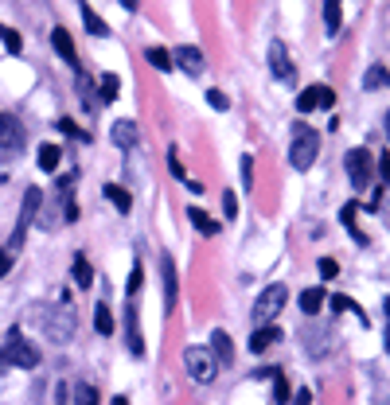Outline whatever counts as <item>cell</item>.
I'll list each match as a JSON object with an SVG mask.
<instances>
[{"label": "cell", "instance_id": "6da1fadb", "mask_svg": "<svg viewBox=\"0 0 390 405\" xmlns=\"http://www.w3.org/2000/svg\"><path fill=\"white\" fill-rule=\"evenodd\" d=\"M317 152H320V132L308 129V125H292V144H289V164L297 172H308L317 164Z\"/></svg>", "mask_w": 390, "mask_h": 405}, {"label": "cell", "instance_id": "7a4b0ae2", "mask_svg": "<svg viewBox=\"0 0 390 405\" xmlns=\"http://www.w3.org/2000/svg\"><path fill=\"white\" fill-rule=\"evenodd\" d=\"M39 320H43V335L51 343H71L74 339V312L67 304H47V308H36Z\"/></svg>", "mask_w": 390, "mask_h": 405}, {"label": "cell", "instance_id": "3957f363", "mask_svg": "<svg viewBox=\"0 0 390 405\" xmlns=\"http://www.w3.org/2000/svg\"><path fill=\"white\" fill-rule=\"evenodd\" d=\"M36 362H39V351L24 339V332H20V327H12V332H8V343H4V351H0V367L32 370Z\"/></svg>", "mask_w": 390, "mask_h": 405}, {"label": "cell", "instance_id": "277c9868", "mask_svg": "<svg viewBox=\"0 0 390 405\" xmlns=\"http://www.w3.org/2000/svg\"><path fill=\"white\" fill-rule=\"evenodd\" d=\"M39 199H43V191H39V187H27V191H24V202H20V215H16V227H12V242H8V253H16L20 246H24L27 227H32V222H36V215H39Z\"/></svg>", "mask_w": 390, "mask_h": 405}, {"label": "cell", "instance_id": "5b68a950", "mask_svg": "<svg viewBox=\"0 0 390 405\" xmlns=\"http://www.w3.org/2000/svg\"><path fill=\"white\" fill-rule=\"evenodd\" d=\"M183 370L192 374V382H215V374H219V362H215V355H211L207 347H187L183 351Z\"/></svg>", "mask_w": 390, "mask_h": 405}, {"label": "cell", "instance_id": "8992f818", "mask_svg": "<svg viewBox=\"0 0 390 405\" xmlns=\"http://www.w3.org/2000/svg\"><path fill=\"white\" fill-rule=\"evenodd\" d=\"M343 167H347V179H352L355 191H367L371 187V167H375V160H371V152L367 148H352V152L343 156Z\"/></svg>", "mask_w": 390, "mask_h": 405}, {"label": "cell", "instance_id": "52a82bcc", "mask_svg": "<svg viewBox=\"0 0 390 405\" xmlns=\"http://www.w3.org/2000/svg\"><path fill=\"white\" fill-rule=\"evenodd\" d=\"M24 144H27L24 121L12 117V113H0V156H16V152H24Z\"/></svg>", "mask_w": 390, "mask_h": 405}, {"label": "cell", "instance_id": "ba28073f", "mask_svg": "<svg viewBox=\"0 0 390 405\" xmlns=\"http://www.w3.org/2000/svg\"><path fill=\"white\" fill-rule=\"evenodd\" d=\"M285 300H289V288H285V285H269L266 292L257 297V304H254V320L257 323H269L281 308H285Z\"/></svg>", "mask_w": 390, "mask_h": 405}, {"label": "cell", "instance_id": "9c48e42d", "mask_svg": "<svg viewBox=\"0 0 390 405\" xmlns=\"http://www.w3.org/2000/svg\"><path fill=\"white\" fill-rule=\"evenodd\" d=\"M269 71H273V78H277V82H297V67H292L289 47H285L281 39H273V43H269Z\"/></svg>", "mask_w": 390, "mask_h": 405}, {"label": "cell", "instance_id": "30bf717a", "mask_svg": "<svg viewBox=\"0 0 390 405\" xmlns=\"http://www.w3.org/2000/svg\"><path fill=\"white\" fill-rule=\"evenodd\" d=\"M336 106V90L332 86H308L305 94L297 97V109L301 113H312V109H332Z\"/></svg>", "mask_w": 390, "mask_h": 405}, {"label": "cell", "instance_id": "8fae6325", "mask_svg": "<svg viewBox=\"0 0 390 405\" xmlns=\"http://www.w3.org/2000/svg\"><path fill=\"white\" fill-rule=\"evenodd\" d=\"M172 62L180 67L183 74H192V78H199V74L207 71V62H203V55H199V47H176V55H172Z\"/></svg>", "mask_w": 390, "mask_h": 405}, {"label": "cell", "instance_id": "7c38bea8", "mask_svg": "<svg viewBox=\"0 0 390 405\" xmlns=\"http://www.w3.org/2000/svg\"><path fill=\"white\" fill-rule=\"evenodd\" d=\"M110 141L117 144V148H133L137 141H141V129H137V121H113V129H110Z\"/></svg>", "mask_w": 390, "mask_h": 405}, {"label": "cell", "instance_id": "4fadbf2b", "mask_svg": "<svg viewBox=\"0 0 390 405\" xmlns=\"http://www.w3.org/2000/svg\"><path fill=\"white\" fill-rule=\"evenodd\" d=\"M125 343H129V351H133L137 358L145 355V339H141V323H137V308H133V304L125 308Z\"/></svg>", "mask_w": 390, "mask_h": 405}, {"label": "cell", "instance_id": "5bb4252c", "mask_svg": "<svg viewBox=\"0 0 390 405\" xmlns=\"http://www.w3.org/2000/svg\"><path fill=\"white\" fill-rule=\"evenodd\" d=\"M160 273H164V308H176V297H180V281H176V262L164 257L160 262Z\"/></svg>", "mask_w": 390, "mask_h": 405}, {"label": "cell", "instance_id": "9a60e30c", "mask_svg": "<svg viewBox=\"0 0 390 405\" xmlns=\"http://www.w3.org/2000/svg\"><path fill=\"white\" fill-rule=\"evenodd\" d=\"M51 43H55V51H59V59L62 62H71V67H78V55H74V39L67 27H55L51 32Z\"/></svg>", "mask_w": 390, "mask_h": 405}, {"label": "cell", "instance_id": "2e32d148", "mask_svg": "<svg viewBox=\"0 0 390 405\" xmlns=\"http://www.w3.org/2000/svg\"><path fill=\"white\" fill-rule=\"evenodd\" d=\"M211 355H215V362H234V343H231V335L227 332H215L211 335V347H207Z\"/></svg>", "mask_w": 390, "mask_h": 405}, {"label": "cell", "instance_id": "e0dca14e", "mask_svg": "<svg viewBox=\"0 0 390 405\" xmlns=\"http://www.w3.org/2000/svg\"><path fill=\"white\" fill-rule=\"evenodd\" d=\"M343 24V0H324V32L336 36Z\"/></svg>", "mask_w": 390, "mask_h": 405}, {"label": "cell", "instance_id": "ac0fdd59", "mask_svg": "<svg viewBox=\"0 0 390 405\" xmlns=\"http://www.w3.org/2000/svg\"><path fill=\"white\" fill-rule=\"evenodd\" d=\"M106 199H110L122 215H129V211H133V195H129L122 183H106Z\"/></svg>", "mask_w": 390, "mask_h": 405}, {"label": "cell", "instance_id": "d6986e66", "mask_svg": "<svg viewBox=\"0 0 390 405\" xmlns=\"http://www.w3.org/2000/svg\"><path fill=\"white\" fill-rule=\"evenodd\" d=\"M324 300H328L324 288H305V292H301V312H305V316H317V312L324 308Z\"/></svg>", "mask_w": 390, "mask_h": 405}, {"label": "cell", "instance_id": "ffe728a7", "mask_svg": "<svg viewBox=\"0 0 390 405\" xmlns=\"http://www.w3.org/2000/svg\"><path fill=\"white\" fill-rule=\"evenodd\" d=\"M277 339H281L277 327H257V332L250 335V351H254V355H262V351H266V347H273Z\"/></svg>", "mask_w": 390, "mask_h": 405}, {"label": "cell", "instance_id": "44dd1931", "mask_svg": "<svg viewBox=\"0 0 390 405\" xmlns=\"http://www.w3.org/2000/svg\"><path fill=\"white\" fill-rule=\"evenodd\" d=\"M82 24H86V32H90V36H98V39H106V36H110V27L102 24V16H98L94 8H90V4H82Z\"/></svg>", "mask_w": 390, "mask_h": 405}, {"label": "cell", "instance_id": "7402d4cb", "mask_svg": "<svg viewBox=\"0 0 390 405\" xmlns=\"http://www.w3.org/2000/svg\"><path fill=\"white\" fill-rule=\"evenodd\" d=\"M71 273H74V285H78V288H90V281H94V273H90V262H86L82 253H78V257H74Z\"/></svg>", "mask_w": 390, "mask_h": 405}, {"label": "cell", "instance_id": "603a6c76", "mask_svg": "<svg viewBox=\"0 0 390 405\" xmlns=\"http://www.w3.org/2000/svg\"><path fill=\"white\" fill-rule=\"evenodd\" d=\"M145 59H148V67H157V71H164V74L176 67V62H172V55H168L164 47H148V51H145Z\"/></svg>", "mask_w": 390, "mask_h": 405}, {"label": "cell", "instance_id": "cb8c5ba5", "mask_svg": "<svg viewBox=\"0 0 390 405\" xmlns=\"http://www.w3.org/2000/svg\"><path fill=\"white\" fill-rule=\"evenodd\" d=\"M94 332L98 335H113V312L106 304H98L94 308Z\"/></svg>", "mask_w": 390, "mask_h": 405}, {"label": "cell", "instance_id": "d4e9b609", "mask_svg": "<svg viewBox=\"0 0 390 405\" xmlns=\"http://www.w3.org/2000/svg\"><path fill=\"white\" fill-rule=\"evenodd\" d=\"M59 144H43V148H39V167H43V172H55V167H59Z\"/></svg>", "mask_w": 390, "mask_h": 405}, {"label": "cell", "instance_id": "484cf974", "mask_svg": "<svg viewBox=\"0 0 390 405\" xmlns=\"http://www.w3.org/2000/svg\"><path fill=\"white\" fill-rule=\"evenodd\" d=\"M363 86H367V90H378V86H390V71H387V67H378V62H375V67L367 71Z\"/></svg>", "mask_w": 390, "mask_h": 405}, {"label": "cell", "instance_id": "4316f807", "mask_svg": "<svg viewBox=\"0 0 390 405\" xmlns=\"http://www.w3.org/2000/svg\"><path fill=\"white\" fill-rule=\"evenodd\" d=\"M187 218H192V222H195L199 230H203V234H219V222H215L211 215H203L199 207H192V211H187Z\"/></svg>", "mask_w": 390, "mask_h": 405}, {"label": "cell", "instance_id": "83f0119b", "mask_svg": "<svg viewBox=\"0 0 390 405\" xmlns=\"http://www.w3.org/2000/svg\"><path fill=\"white\" fill-rule=\"evenodd\" d=\"M74 405H102V397L90 382H82V386H74Z\"/></svg>", "mask_w": 390, "mask_h": 405}, {"label": "cell", "instance_id": "f1b7e54d", "mask_svg": "<svg viewBox=\"0 0 390 405\" xmlns=\"http://www.w3.org/2000/svg\"><path fill=\"white\" fill-rule=\"evenodd\" d=\"M117 90H122L117 74H102V82H98V94H102V102H113V97H117Z\"/></svg>", "mask_w": 390, "mask_h": 405}, {"label": "cell", "instance_id": "f546056e", "mask_svg": "<svg viewBox=\"0 0 390 405\" xmlns=\"http://www.w3.org/2000/svg\"><path fill=\"white\" fill-rule=\"evenodd\" d=\"M0 39H4V47L12 51V55H20V51H24V39H20V32H12L8 24H0Z\"/></svg>", "mask_w": 390, "mask_h": 405}, {"label": "cell", "instance_id": "4dcf8cb0", "mask_svg": "<svg viewBox=\"0 0 390 405\" xmlns=\"http://www.w3.org/2000/svg\"><path fill=\"white\" fill-rule=\"evenodd\" d=\"M371 207H375L378 215H382V222L390 227V183H382V191H378V199L371 202Z\"/></svg>", "mask_w": 390, "mask_h": 405}, {"label": "cell", "instance_id": "1f68e13d", "mask_svg": "<svg viewBox=\"0 0 390 405\" xmlns=\"http://www.w3.org/2000/svg\"><path fill=\"white\" fill-rule=\"evenodd\" d=\"M273 402L277 405L289 402V382H285V374H273Z\"/></svg>", "mask_w": 390, "mask_h": 405}, {"label": "cell", "instance_id": "d6a6232c", "mask_svg": "<svg viewBox=\"0 0 390 405\" xmlns=\"http://www.w3.org/2000/svg\"><path fill=\"white\" fill-rule=\"evenodd\" d=\"M74 82H78V94H82V106L86 109H94V97H90V82H86V74L74 67Z\"/></svg>", "mask_w": 390, "mask_h": 405}, {"label": "cell", "instance_id": "836d02e7", "mask_svg": "<svg viewBox=\"0 0 390 405\" xmlns=\"http://www.w3.org/2000/svg\"><path fill=\"white\" fill-rule=\"evenodd\" d=\"M317 269H320V277H324V281H332V277L340 273V265L332 262V257H320V262H317Z\"/></svg>", "mask_w": 390, "mask_h": 405}, {"label": "cell", "instance_id": "e575fe53", "mask_svg": "<svg viewBox=\"0 0 390 405\" xmlns=\"http://www.w3.org/2000/svg\"><path fill=\"white\" fill-rule=\"evenodd\" d=\"M222 211H227V218L238 215V195L234 191H222Z\"/></svg>", "mask_w": 390, "mask_h": 405}, {"label": "cell", "instance_id": "d590c367", "mask_svg": "<svg viewBox=\"0 0 390 405\" xmlns=\"http://www.w3.org/2000/svg\"><path fill=\"white\" fill-rule=\"evenodd\" d=\"M168 160H172V176L183 183V179H187V172H183V164H180V152H176V148H168Z\"/></svg>", "mask_w": 390, "mask_h": 405}, {"label": "cell", "instance_id": "8d00e7d4", "mask_svg": "<svg viewBox=\"0 0 390 405\" xmlns=\"http://www.w3.org/2000/svg\"><path fill=\"white\" fill-rule=\"evenodd\" d=\"M242 183L254 187V156H242Z\"/></svg>", "mask_w": 390, "mask_h": 405}, {"label": "cell", "instance_id": "74e56055", "mask_svg": "<svg viewBox=\"0 0 390 405\" xmlns=\"http://www.w3.org/2000/svg\"><path fill=\"white\" fill-rule=\"evenodd\" d=\"M59 129H62V132H67V137H74V141H90V137H86V132H82V129H74V121H67V117H62V121H59Z\"/></svg>", "mask_w": 390, "mask_h": 405}, {"label": "cell", "instance_id": "f35d334b", "mask_svg": "<svg viewBox=\"0 0 390 405\" xmlns=\"http://www.w3.org/2000/svg\"><path fill=\"white\" fill-rule=\"evenodd\" d=\"M141 281H145V273H141V265H133V273H129V297L141 292Z\"/></svg>", "mask_w": 390, "mask_h": 405}, {"label": "cell", "instance_id": "ab89813d", "mask_svg": "<svg viewBox=\"0 0 390 405\" xmlns=\"http://www.w3.org/2000/svg\"><path fill=\"white\" fill-rule=\"evenodd\" d=\"M207 102L215 109H231V102H227V94H222V90H207Z\"/></svg>", "mask_w": 390, "mask_h": 405}, {"label": "cell", "instance_id": "60d3db41", "mask_svg": "<svg viewBox=\"0 0 390 405\" xmlns=\"http://www.w3.org/2000/svg\"><path fill=\"white\" fill-rule=\"evenodd\" d=\"M8 269H12V253L0 250V277H8Z\"/></svg>", "mask_w": 390, "mask_h": 405}, {"label": "cell", "instance_id": "b9f144b4", "mask_svg": "<svg viewBox=\"0 0 390 405\" xmlns=\"http://www.w3.org/2000/svg\"><path fill=\"white\" fill-rule=\"evenodd\" d=\"M378 176H382V183H390V156L378 160Z\"/></svg>", "mask_w": 390, "mask_h": 405}, {"label": "cell", "instance_id": "7bdbcfd3", "mask_svg": "<svg viewBox=\"0 0 390 405\" xmlns=\"http://www.w3.org/2000/svg\"><path fill=\"white\" fill-rule=\"evenodd\" d=\"M292 405H312V393H308V390H297V397H292Z\"/></svg>", "mask_w": 390, "mask_h": 405}, {"label": "cell", "instance_id": "ee69618b", "mask_svg": "<svg viewBox=\"0 0 390 405\" xmlns=\"http://www.w3.org/2000/svg\"><path fill=\"white\" fill-rule=\"evenodd\" d=\"M183 187L195 191V195H203V183H199V179H183Z\"/></svg>", "mask_w": 390, "mask_h": 405}, {"label": "cell", "instance_id": "f6af8a7d", "mask_svg": "<svg viewBox=\"0 0 390 405\" xmlns=\"http://www.w3.org/2000/svg\"><path fill=\"white\" fill-rule=\"evenodd\" d=\"M122 8H125V12H137V8H141V0H122Z\"/></svg>", "mask_w": 390, "mask_h": 405}, {"label": "cell", "instance_id": "bcb514c9", "mask_svg": "<svg viewBox=\"0 0 390 405\" xmlns=\"http://www.w3.org/2000/svg\"><path fill=\"white\" fill-rule=\"evenodd\" d=\"M110 405H129V397H125V393H117V397H110Z\"/></svg>", "mask_w": 390, "mask_h": 405}, {"label": "cell", "instance_id": "7dc6e473", "mask_svg": "<svg viewBox=\"0 0 390 405\" xmlns=\"http://www.w3.org/2000/svg\"><path fill=\"white\" fill-rule=\"evenodd\" d=\"M387 137H390V113H387Z\"/></svg>", "mask_w": 390, "mask_h": 405}, {"label": "cell", "instance_id": "c3c4849f", "mask_svg": "<svg viewBox=\"0 0 390 405\" xmlns=\"http://www.w3.org/2000/svg\"><path fill=\"white\" fill-rule=\"evenodd\" d=\"M59 405H62V402H59Z\"/></svg>", "mask_w": 390, "mask_h": 405}]
</instances>
